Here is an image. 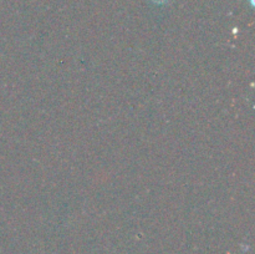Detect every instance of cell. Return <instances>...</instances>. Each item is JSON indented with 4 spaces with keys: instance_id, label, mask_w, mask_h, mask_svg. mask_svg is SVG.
I'll return each instance as SVG.
<instances>
[{
    "instance_id": "1",
    "label": "cell",
    "mask_w": 255,
    "mask_h": 254,
    "mask_svg": "<svg viewBox=\"0 0 255 254\" xmlns=\"http://www.w3.org/2000/svg\"><path fill=\"white\" fill-rule=\"evenodd\" d=\"M152 1L156 2V4H167L169 0H152Z\"/></svg>"
}]
</instances>
